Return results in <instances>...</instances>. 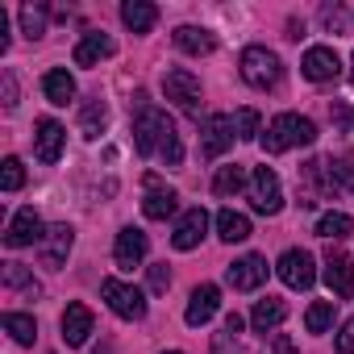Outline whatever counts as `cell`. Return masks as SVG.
<instances>
[{
	"label": "cell",
	"mask_w": 354,
	"mask_h": 354,
	"mask_svg": "<svg viewBox=\"0 0 354 354\" xmlns=\"http://www.w3.org/2000/svg\"><path fill=\"white\" fill-rule=\"evenodd\" d=\"M133 146H138V154H162L167 167L184 162V146H180V133H175V121L162 109H138V117H133Z\"/></svg>",
	"instance_id": "cell-1"
},
{
	"label": "cell",
	"mask_w": 354,
	"mask_h": 354,
	"mask_svg": "<svg viewBox=\"0 0 354 354\" xmlns=\"http://www.w3.org/2000/svg\"><path fill=\"white\" fill-rule=\"evenodd\" d=\"M313 142H317V125L308 117H300V113H279L267 125V133H263V150L267 154H283L292 146H313Z\"/></svg>",
	"instance_id": "cell-2"
},
{
	"label": "cell",
	"mask_w": 354,
	"mask_h": 354,
	"mask_svg": "<svg viewBox=\"0 0 354 354\" xmlns=\"http://www.w3.org/2000/svg\"><path fill=\"white\" fill-rule=\"evenodd\" d=\"M238 71H242V80H246L250 88H259V92H267V88H275V84L283 80V63H279V55L267 50V46H246L242 59H238Z\"/></svg>",
	"instance_id": "cell-3"
},
{
	"label": "cell",
	"mask_w": 354,
	"mask_h": 354,
	"mask_svg": "<svg viewBox=\"0 0 354 354\" xmlns=\"http://www.w3.org/2000/svg\"><path fill=\"white\" fill-rule=\"evenodd\" d=\"M250 209L263 217H275L283 209V192H279V175L271 167H254L250 171Z\"/></svg>",
	"instance_id": "cell-4"
},
{
	"label": "cell",
	"mask_w": 354,
	"mask_h": 354,
	"mask_svg": "<svg viewBox=\"0 0 354 354\" xmlns=\"http://www.w3.org/2000/svg\"><path fill=\"white\" fill-rule=\"evenodd\" d=\"M162 92H167V100H175L184 113H201V80L188 71V67H171L167 75H162Z\"/></svg>",
	"instance_id": "cell-5"
},
{
	"label": "cell",
	"mask_w": 354,
	"mask_h": 354,
	"mask_svg": "<svg viewBox=\"0 0 354 354\" xmlns=\"http://www.w3.org/2000/svg\"><path fill=\"white\" fill-rule=\"evenodd\" d=\"M100 296L109 300V308H113L121 321H142V317H146V296H142L138 288L121 283V279H104V283H100Z\"/></svg>",
	"instance_id": "cell-6"
},
{
	"label": "cell",
	"mask_w": 354,
	"mask_h": 354,
	"mask_svg": "<svg viewBox=\"0 0 354 354\" xmlns=\"http://www.w3.org/2000/svg\"><path fill=\"white\" fill-rule=\"evenodd\" d=\"M300 71H304V80H313V84H329V80L342 75V59H337L333 46H308L304 59H300Z\"/></svg>",
	"instance_id": "cell-7"
},
{
	"label": "cell",
	"mask_w": 354,
	"mask_h": 354,
	"mask_svg": "<svg viewBox=\"0 0 354 354\" xmlns=\"http://www.w3.org/2000/svg\"><path fill=\"white\" fill-rule=\"evenodd\" d=\"M234 138H238V129H234V117H225V113H213V117L205 121V133H201V154H205V158H221V154L234 146Z\"/></svg>",
	"instance_id": "cell-8"
},
{
	"label": "cell",
	"mask_w": 354,
	"mask_h": 354,
	"mask_svg": "<svg viewBox=\"0 0 354 354\" xmlns=\"http://www.w3.org/2000/svg\"><path fill=\"white\" fill-rule=\"evenodd\" d=\"M275 271H279V279H283L288 288H296V292L313 288V279H317V271H313V254H308V250H283L279 263H275Z\"/></svg>",
	"instance_id": "cell-9"
},
{
	"label": "cell",
	"mask_w": 354,
	"mask_h": 354,
	"mask_svg": "<svg viewBox=\"0 0 354 354\" xmlns=\"http://www.w3.org/2000/svg\"><path fill=\"white\" fill-rule=\"evenodd\" d=\"M63 142H67V129L55 121V117H42L38 125H34V154H38V162H59L63 158Z\"/></svg>",
	"instance_id": "cell-10"
},
{
	"label": "cell",
	"mask_w": 354,
	"mask_h": 354,
	"mask_svg": "<svg viewBox=\"0 0 354 354\" xmlns=\"http://www.w3.org/2000/svg\"><path fill=\"white\" fill-rule=\"evenodd\" d=\"M71 242H75V230H71V225H50L46 238L38 242L42 267H46V271H59V267L67 263V254H71Z\"/></svg>",
	"instance_id": "cell-11"
},
{
	"label": "cell",
	"mask_w": 354,
	"mask_h": 354,
	"mask_svg": "<svg viewBox=\"0 0 354 354\" xmlns=\"http://www.w3.org/2000/svg\"><path fill=\"white\" fill-rule=\"evenodd\" d=\"M42 238H46V234H42V217H38L34 209L13 213V221H9V230H5V246H9V250L34 246V242H42Z\"/></svg>",
	"instance_id": "cell-12"
},
{
	"label": "cell",
	"mask_w": 354,
	"mask_h": 354,
	"mask_svg": "<svg viewBox=\"0 0 354 354\" xmlns=\"http://www.w3.org/2000/svg\"><path fill=\"white\" fill-rule=\"evenodd\" d=\"M225 279H230L234 292H254L267 279V259L263 254H246V259H238V263L225 267Z\"/></svg>",
	"instance_id": "cell-13"
},
{
	"label": "cell",
	"mask_w": 354,
	"mask_h": 354,
	"mask_svg": "<svg viewBox=\"0 0 354 354\" xmlns=\"http://www.w3.org/2000/svg\"><path fill=\"white\" fill-rule=\"evenodd\" d=\"M63 342L67 346H84L88 337H92V329H96V317H92V308L88 304H80V300H71L67 308H63Z\"/></svg>",
	"instance_id": "cell-14"
},
{
	"label": "cell",
	"mask_w": 354,
	"mask_h": 354,
	"mask_svg": "<svg viewBox=\"0 0 354 354\" xmlns=\"http://www.w3.org/2000/svg\"><path fill=\"white\" fill-rule=\"evenodd\" d=\"M205 230H209V213H205V209H188L180 221H175L171 246H175V250H196L201 238H205Z\"/></svg>",
	"instance_id": "cell-15"
},
{
	"label": "cell",
	"mask_w": 354,
	"mask_h": 354,
	"mask_svg": "<svg viewBox=\"0 0 354 354\" xmlns=\"http://www.w3.org/2000/svg\"><path fill=\"white\" fill-rule=\"evenodd\" d=\"M146 234L142 230H133V225H125L121 234H117V246H113V259H117V267L121 271H133V267H142V259H146Z\"/></svg>",
	"instance_id": "cell-16"
},
{
	"label": "cell",
	"mask_w": 354,
	"mask_h": 354,
	"mask_svg": "<svg viewBox=\"0 0 354 354\" xmlns=\"http://www.w3.org/2000/svg\"><path fill=\"white\" fill-rule=\"evenodd\" d=\"M325 283H329V292L342 296V300L354 296V263H350L342 250H329V254H325Z\"/></svg>",
	"instance_id": "cell-17"
},
{
	"label": "cell",
	"mask_w": 354,
	"mask_h": 354,
	"mask_svg": "<svg viewBox=\"0 0 354 354\" xmlns=\"http://www.w3.org/2000/svg\"><path fill=\"white\" fill-rule=\"evenodd\" d=\"M221 308V288L217 283H201L196 292H192V300H188V313H184V321L192 325V329H201L205 321H213V313Z\"/></svg>",
	"instance_id": "cell-18"
},
{
	"label": "cell",
	"mask_w": 354,
	"mask_h": 354,
	"mask_svg": "<svg viewBox=\"0 0 354 354\" xmlns=\"http://www.w3.org/2000/svg\"><path fill=\"white\" fill-rule=\"evenodd\" d=\"M146 201H142V213L150 217V221H167L175 209H180V196H175L171 188H162L158 180H154V175H146Z\"/></svg>",
	"instance_id": "cell-19"
},
{
	"label": "cell",
	"mask_w": 354,
	"mask_h": 354,
	"mask_svg": "<svg viewBox=\"0 0 354 354\" xmlns=\"http://www.w3.org/2000/svg\"><path fill=\"white\" fill-rule=\"evenodd\" d=\"M113 55H117V42L109 34H84L71 59H75V67H96L100 59H113Z\"/></svg>",
	"instance_id": "cell-20"
},
{
	"label": "cell",
	"mask_w": 354,
	"mask_h": 354,
	"mask_svg": "<svg viewBox=\"0 0 354 354\" xmlns=\"http://www.w3.org/2000/svg\"><path fill=\"white\" fill-rule=\"evenodd\" d=\"M171 42L180 46L184 55H196V59H201V55H213V50H217V38H213L209 30H196V26H180V30L171 34Z\"/></svg>",
	"instance_id": "cell-21"
},
{
	"label": "cell",
	"mask_w": 354,
	"mask_h": 354,
	"mask_svg": "<svg viewBox=\"0 0 354 354\" xmlns=\"http://www.w3.org/2000/svg\"><path fill=\"white\" fill-rule=\"evenodd\" d=\"M121 21H125L133 34H150L154 21H158V9L150 5V0H125V5H121Z\"/></svg>",
	"instance_id": "cell-22"
},
{
	"label": "cell",
	"mask_w": 354,
	"mask_h": 354,
	"mask_svg": "<svg viewBox=\"0 0 354 354\" xmlns=\"http://www.w3.org/2000/svg\"><path fill=\"white\" fill-rule=\"evenodd\" d=\"M283 317H288V304H283V300H275V296L259 300V304H254V313H250V321H254V329H259V333L279 329V325H283Z\"/></svg>",
	"instance_id": "cell-23"
},
{
	"label": "cell",
	"mask_w": 354,
	"mask_h": 354,
	"mask_svg": "<svg viewBox=\"0 0 354 354\" xmlns=\"http://www.w3.org/2000/svg\"><path fill=\"white\" fill-rule=\"evenodd\" d=\"M42 92H46V100H50V104H67V100H75V80H71L63 67H55V71H46Z\"/></svg>",
	"instance_id": "cell-24"
},
{
	"label": "cell",
	"mask_w": 354,
	"mask_h": 354,
	"mask_svg": "<svg viewBox=\"0 0 354 354\" xmlns=\"http://www.w3.org/2000/svg\"><path fill=\"white\" fill-rule=\"evenodd\" d=\"M242 317L238 313H230L225 317V325H221V333H217V342H213V350L217 354H250V350H242Z\"/></svg>",
	"instance_id": "cell-25"
},
{
	"label": "cell",
	"mask_w": 354,
	"mask_h": 354,
	"mask_svg": "<svg viewBox=\"0 0 354 354\" xmlns=\"http://www.w3.org/2000/svg\"><path fill=\"white\" fill-rule=\"evenodd\" d=\"M104 125H109V109H104V100H88V104L80 109V133H84V138H100Z\"/></svg>",
	"instance_id": "cell-26"
},
{
	"label": "cell",
	"mask_w": 354,
	"mask_h": 354,
	"mask_svg": "<svg viewBox=\"0 0 354 354\" xmlns=\"http://www.w3.org/2000/svg\"><path fill=\"white\" fill-rule=\"evenodd\" d=\"M217 234H221V242H246L250 238V221L242 213H234V209H221L217 213Z\"/></svg>",
	"instance_id": "cell-27"
},
{
	"label": "cell",
	"mask_w": 354,
	"mask_h": 354,
	"mask_svg": "<svg viewBox=\"0 0 354 354\" xmlns=\"http://www.w3.org/2000/svg\"><path fill=\"white\" fill-rule=\"evenodd\" d=\"M246 184H250V180H246V167L230 162V167H221V171H217V180H213V192H217V196H238Z\"/></svg>",
	"instance_id": "cell-28"
},
{
	"label": "cell",
	"mask_w": 354,
	"mask_h": 354,
	"mask_svg": "<svg viewBox=\"0 0 354 354\" xmlns=\"http://www.w3.org/2000/svg\"><path fill=\"white\" fill-rule=\"evenodd\" d=\"M5 288H13V292H26L30 300L34 296H42V283L21 267V263H5Z\"/></svg>",
	"instance_id": "cell-29"
},
{
	"label": "cell",
	"mask_w": 354,
	"mask_h": 354,
	"mask_svg": "<svg viewBox=\"0 0 354 354\" xmlns=\"http://www.w3.org/2000/svg\"><path fill=\"white\" fill-rule=\"evenodd\" d=\"M317 234H321V238H329V242H337V238L354 234V221H350L346 213H325V217L317 221Z\"/></svg>",
	"instance_id": "cell-30"
},
{
	"label": "cell",
	"mask_w": 354,
	"mask_h": 354,
	"mask_svg": "<svg viewBox=\"0 0 354 354\" xmlns=\"http://www.w3.org/2000/svg\"><path fill=\"white\" fill-rule=\"evenodd\" d=\"M333 325V300H317V304H308V313H304V329L308 333H325Z\"/></svg>",
	"instance_id": "cell-31"
},
{
	"label": "cell",
	"mask_w": 354,
	"mask_h": 354,
	"mask_svg": "<svg viewBox=\"0 0 354 354\" xmlns=\"http://www.w3.org/2000/svg\"><path fill=\"white\" fill-rule=\"evenodd\" d=\"M5 329H9L13 342H21V346H30V342L38 337V325H34V317H26V313H5Z\"/></svg>",
	"instance_id": "cell-32"
},
{
	"label": "cell",
	"mask_w": 354,
	"mask_h": 354,
	"mask_svg": "<svg viewBox=\"0 0 354 354\" xmlns=\"http://www.w3.org/2000/svg\"><path fill=\"white\" fill-rule=\"evenodd\" d=\"M21 34H26L30 42L46 34V9H42V5H21Z\"/></svg>",
	"instance_id": "cell-33"
},
{
	"label": "cell",
	"mask_w": 354,
	"mask_h": 354,
	"mask_svg": "<svg viewBox=\"0 0 354 354\" xmlns=\"http://www.w3.org/2000/svg\"><path fill=\"white\" fill-rule=\"evenodd\" d=\"M26 184V167H21V158H5L0 162V188L5 192H17Z\"/></svg>",
	"instance_id": "cell-34"
},
{
	"label": "cell",
	"mask_w": 354,
	"mask_h": 354,
	"mask_svg": "<svg viewBox=\"0 0 354 354\" xmlns=\"http://www.w3.org/2000/svg\"><path fill=\"white\" fill-rule=\"evenodd\" d=\"M234 129H238L242 142H250V138L259 133V113H254V109H238V113H234Z\"/></svg>",
	"instance_id": "cell-35"
},
{
	"label": "cell",
	"mask_w": 354,
	"mask_h": 354,
	"mask_svg": "<svg viewBox=\"0 0 354 354\" xmlns=\"http://www.w3.org/2000/svg\"><path fill=\"white\" fill-rule=\"evenodd\" d=\"M171 288V271H167V263H154L150 267V292H167Z\"/></svg>",
	"instance_id": "cell-36"
},
{
	"label": "cell",
	"mask_w": 354,
	"mask_h": 354,
	"mask_svg": "<svg viewBox=\"0 0 354 354\" xmlns=\"http://www.w3.org/2000/svg\"><path fill=\"white\" fill-rule=\"evenodd\" d=\"M0 92H5V109H17V80H13V71L0 75Z\"/></svg>",
	"instance_id": "cell-37"
},
{
	"label": "cell",
	"mask_w": 354,
	"mask_h": 354,
	"mask_svg": "<svg viewBox=\"0 0 354 354\" xmlns=\"http://www.w3.org/2000/svg\"><path fill=\"white\" fill-rule=\"evenodd\" d=\"M337 354H354V317L342 325V333H337Z\"/></svg>",
	"instance_id": "cell-38"
},
{
	"label": "cell",
	"mask_w": 354,
	"mask_h": 354,
	"mask_svg": "<svg viewBox=\"0 0 354 354\" xmlns=\"http://www.w3.org/2000/svg\"><path fill=\"white\" fill-rule=\"evenodd\" d=\"M271 346H275V354H296V346H292L283 333H275V337H271Z\"/></svg>",
	"instance_id": "cell-39"
},
{
	"label": "cell",
	"mask_w": 354,
	"mask_h": 354,
	"mask_svg": "<svg viewBox=\"0 0 354 354\" xmlns=\"http://www.w3.org/2000/svg\"><path fill=\"white\" fill-rule=\"evenodd\" d=\"M350 84H354V55H350Z\"/></svg>",
	"instance_id": "cell-40"
},
{
	"label": "cell",
	"mask_w": 354,
	"mask_h": 354,
	"mask_svg": "<svg viewBox=\"0 0 354 354\" xmlns=\"http://www.w3.org/2000/svg\"><path fill=\"white\" fill-rule=\"evenodd\" d=\"M162 354H184V350H162Z\"/></svg>",
	"instance_id": "cell-41"
}]
</instances>
